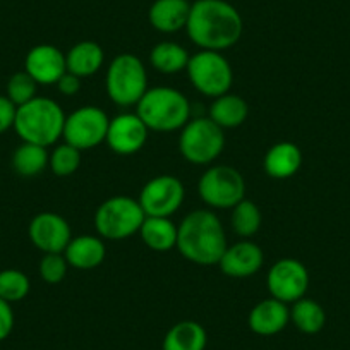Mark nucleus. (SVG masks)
<instances>
[{"label":"nucleus","instance_id":"obj_1","mask_svg":"<svg viewBox=\"0 0 350 350\" xmlns=\"http://www.w3.org/2000/svg\"><path fill=\"white\" fill-rule=\"evenodd\" d=\"M186 31L201 50L221 52L242 38L244 21L227 0H196L191 4Z\"/></svg>","mask_w":350,"mask_h":350},{"label":"nucleus","instance_id":"obj_2","mask_svg":"<svg viewBox=\"0 0 350 350\" xmlns=\"http://www.w3.org/2000/svg\"><path fill=\"white\" fill-rule=\"evenodd\" d=\"M227 235L220 218L210 210H196L177 225V245L187 261L201 267L218 265L227 249Z\"/></svg>","mask_w":350,"mask_h":350},{"label":"nucleus","instance_id":"obj_3","mask_svg":"<svg viewBox=\"0 0 350 350\" xmlns=\"http://www.w3.org/2000/svg\"><path fill=\"white\" fill-rule=\"evenodd\" d=\"M136 113L150 131L174 133L191 120V103L184 93L170 86L148 88L136 105Z\"/></svg>","mask_w":350,"mask_h":350},{"label":"nucleus","instance_id":"obj_4","mask_svg":"<svg viewBox=\"0 0 350 350\" xmlns=\"http://www.w3.org/2000/svg\"><path fill=\"white\" fill-rule=\"evenodd\" d=\"M66 113L52 98L36 96L31 102L18 107L14 131L23 143L52 146L62 137Z\"/></svg>","mask_w":350,"mask_h":350},{"label":"nucleus","instance_id":"obj_5","mask_svg":"<svg viewBox=\"0 0 350 350\" xmlns=\"http://www.w3.org/2000/svg\"><path fill=\"white\" fill-rule=\"evenodd\" d=\"M105 86L116 105H137L148 92V72L143 60L133 53L117 55L107 70Z\"/></svg>","mask_w":350,"mask_h":350},{"label":"nucleus","instance_id":"obj_6","mask_svg":"<svg viewBox=\"0 0 350 350\" xmlns=\"http://www.w3.org/2000/svg\"><path fill=\"white\" fill-rule=\"evenodd\" d=\"M144 215L139 201L129 196H113L103 201L95 215V227L107 241H122L139 234Z\"/></svg>","mask_w":350,"mask_h":350},{"label":"nucleus","instance_id":"obj_7","mask_svg":"<svg viewBox=\"0 0 350 350\" xmlns=\"http://www.w3.org/2000/svg\"><path fill=\"white\" fill-rule=\"evenodd\" d=\"M225 148V134L210 117L191 119L180 129V154L193 165H210Z\"/></svg>","mask_w":350,"mask_h":350},{"label":"nucleus","instance_id":"obj_8","mask_svg":"<svg viewBox=\"0 0 350 350\" xmlns=\"http://www.w3.org/2000/svg\"><path fill=\"white\" fill-rule=\"evenodd\" d=\"M186 70L193 86L210 98H218L228 93L234 83L230 62L220 52L213 50H201L191 55Z\"/></svg>","mask_w":350,"mask_h":350},{"label":"nucleus","instance_id":"obj_9","mask_svg":"<svg viewBox=\"0 0 350 350\" xmlns=\"http://www.w3.org/2000/svg\"><path fill=\"white\" fill-rule=\"evenodd\" d=\"M198 193L203 203L215 210H230L245 196V180L241 172L228 165H215L201 175Z\"/></svg>","mask_w":350,"mask_h":350},{"label":"nucleus","instance_id":"obj_10","mask_svg":"<svg viewBox=\"0 0 350 350\" xmlns=\"http://www.w3.org/2000/svg\"><path fill=\"white\" fill-rule=\"evenodd\" d=\"M110 119L105 110L95 105H84L66 117L62 137L79 151L92 150L107 139Z\"/></svg>","mask_w":350,"mask_h":350},{"label":"nucleus","instance_id":"obj_11","mask_svg":"<svg viewBox=\"0 0 350 350\" xmlns=\"http://www.w3.org/2000/svg\"><path fill=\"white\" fill-rule=\"evenodd\" d=\"M186 189L174 175H157L144 184L139 194V204L146 217L170 218L184 203Z\"/></svg>","mask_w":350,"mask_h":350},{"label":"nucleus","instance_id":"obj_12","mask_svg":"<svg viewBox=\"0 0 350 350\" xmlns=\"http://www.w3.org/2000/svg\"><path fill=\"white\" fill-rule=\"evenodd\" d=\"M267 285L271 297L285 304H294L308 292L309 271L297 259L284 258L275 262L268 271Z\"/></svg>","mask_w":350,"mask_h":350},{"label":"nucleus","instance_id":"obj_13","mask_svg":"<svg viewBox=\"0 0 350 350\" xmlns=\"http://www.w3.org/2000/svg\"><path fill=\"white\" fill-rule=\"evenodd\" d=\"M150 129L137 113H120L110 119L105 143L117 154H134L146 144Z\"/></svg>","mask_w":350,"mask_h":350},{"label":"nucleus","instance_id":"obj_14","mask_svg":"<svg viewBox=\"0 0 350 350\" xmlns=\"http://www.w3.org/2000/svg\"><path fill=\"white\" fill-rule=\"evenodd\" d=\"M29 239L36 249L49 254V252H64L69 245L70 227L64 217L52 211L38 213L29 224Z\"/></svg>","mask_w":350,"mask_h":350},{"label":"nucleus","instance_id":"obj_15","mask_svg":"<svg viewBox=\"0 0 350 350\" xmlns=\"http://www.w3.org/2000/svg\"><path fill=\"white\" fill-rule=\"evenodd\" d=\"M25 70L38 83V86H50L59 83L67 72L66 55L53 45H36L28 52L25 59Z\"/></svg>","mask_w":350,"mask_h":350},{"label":"nucleus","instance_id":"obj_16","mask_svg":"<svg viewBox=\"0 0 350 350\" xmlns=\"http://www.w3.org/2000/svg\"><path fill=\"white\" fill-rule=\"evenodd\" d=\"M265 262L261 247L251 241H241L227 245L218 267L232 278H247L258 273Z\"/></svg>","mask_w":350,"mask_h":350},{"label":"nucleus","instance_id":"obj_17","mask_svg":"<svg viewBox=\"0 0 350 350\" xmlns=\"http://www.w3.org/2000/svg\"><path fill=\"white\" fill-rule=\"evenodd\" d=\"M291 323V309L278 299H265L249 312V328L259 336H273Z\"/></svg>","mask_w":350,"mask_h":350},{"label":"nucleus","instance_id":"obj_18","mask_svg":"<svg viewBox=\"0 0 350 350\" xmlns=\"http://www.w3.org/2000/svg\"><path fill=\"white\" fill-rule=\"evenodd\" d=\"M189 12V0H154L148 11V19L157 31L170 35L186 29Z\"/></svg>","mask_w":350,"mask_h":350},{"label":"nucleus","instance_id":"obj_19","mask_svg":"<svg viewBox=\"0 0 350 350\" xmlns=\"http://www.w3.org/2000/svg\"><path fill=\"white\" fill-rule=\"evenodd\" d=\"M69 267L77 270H93L98 268L107 258V247L103 241L95 235H79L70 239L64 251Z\"/></svg>","mask_w":350,"mask_h":350},{"label":"nucleus","instance_id":"obj_20","mask_svg":"<svg viewBox=\"0 0 350 350\" xmlns=\"http://www.w3.org/2000/svg\"><path fill=\"white\" fill-rule=\"evenodd\" d=\"M302 165L301 148L291 141L273 144L265 154L262 167L271 179H288L299 172Z\"/></svg>","mask_w":350,"mask_h":350},{"label":"nucleus","instance_id":"obj_21","mask_svg":"<svg viewBox=\"0 0 350 350\" xmlns=\"http://www.w3.org/2000/svg\"><path fill=\"white\" fill-rule=\"evenodd\" d=\"M103 62H105L103 49L96 42H92V40L76 43L66 55L67 70L79 76L81 79L98 72L102 69Z\"/></svg>","mask_w":350,"mask_h":350},{"label":"nucleus","instance_id":"obj_22","mask_svg":"<svg viewBox=\"0 0 350 350\" xmlns=\"http://www.w3.org/2000/svg\"><path fill=\"white\" fill-rule=\"evenodd\" d=\"M208 343L206 329L198 321L175 323L165 335L161 349L163 350H204Z\"/></svg>","mask_w":350,"mask_h":350},{"label":"nucleus","instance_id":"obj_23","mask_svg":"<svg viewBox=\"0 0 350 350\" xmlns=\"http://www.w3.org/2000/svg\"><path fill=\"white\" fill-rule=\"evenodd\" d=\"M139 235L151 251L167 252L177 245V225L167 217L144 218Z\"/></svg>","mask_w":350,"mask_h":350},{"label":"nucleus","instance_id":"obj_24","mask_svg":"<svg viewBox=\"0 0 350 350\" xmlns=\"http://www.w3.org/2000/svg\"><path fill=\"white\" fill-rule=\"evenodd\" d=\"M249 116V107L244 98L232 93L218 96L210 107V119L221 129H235L242 126Z\"/></svg>","mask_w":350,"mask_h":350},{"label":"nucleus","instance_id":"obj_25","mask_svg":"<svg viewBox=\"0 0 350 350\" xmlns=\"http://www.w3.org/2000/svg\"><path fill=\"white\" fill-rule=\"evenodd\" d=\"M291 321L299 332L306 335H316L325 328L326 312L319 302L302 297L292 304Z\"/></svg>","mask_w":350,"mask_h":350},{"label":"nucleus","instance_id":"obj_26","mask_svg":"<svg viewBox=\"0 0 350 350\" xmlns=\"http://www.w3.org/2000/svg\"><path fill=\"white\" fill-rule=\"evenodd\" d=\"M189 59L187 50L175 42H160L150 53L151 66L161 74L180 72L187 67Z\"/></svg>","mask_w":350,"mask_h":350},{"label":"nucleus","instance_id":"obj_27","mask_svg":"<svg viewBox=\"0 0 350 350\" xmlns=\"http://www.w3.org/2000/svg\"><path fill=\"white\" fill-rule=\"evenodd\" d=\"M49 161L46 148L33 143H23L12 154V167L21 177H36L45 170Z\"/></svg>","mask_w":350,"mask_h":350},{"label":"nucleus","instance_id":"obj_28","mask_svg":"<svg viewBox=\"0 0 350 350\" xmlns=\"http://www.w3.org/2000/svg\"><path fill=\"white\" fill-rule=\"evenodd\" d=\"M230 221L235 234L244 239H249L254 234H258L259 227H261V211H259V208L252 201L244 198L241 203H237L232 208Z\"/></svg>","mask_w":350,"mask_h":350},{"label":"nucleus","instance_id":"obj_29","mask_svg":"<svg viewBox=\"0 0 350 350\" xmlns=\"http://www.w3.org/2000/svg\"><path fill=\"white\" fill-rule=\"evenodd\" d=\"M29 278L19 270H2L0 271V299L8 301L9 304L19 302L29 294Z\"/></svg>","mask_w":350,"mask_h":350},{"label":"nucleus","instance_id":"obj_30","mask_svg":"<svg viewBox=\"0 0 350 350\" xmlns=\"http://www.w3.org/2000/svg\"><path fill=\"white\" fill-rule=\"evenodd\" d=\"M50 168L57 177H69L79 168L81 151L70 144H59L50 154Z\"/></svg>","mask_w":350,"mask_h":350},{"label":"nucleus","instance_id":"obj_31","mask_svg":"<svg viewBox=\"0 0 350 350\" xmlns=\"http://www.w3.org/2000/svg\"><path fill=\"white\" fill-rule=\"evenodd\" d=\"M36 88H38V83L26 70H23V72H16L14 76H11L8 83V95L5 96L16 107H21L25 103L31 102L33 98H36Z\"/></svg>","mask_w":350,"mask_h":350},{"label":"nucleus","instance_id":"obj_32","mask_svg":"<svg viewBox=\"0 0 350 350\" xmlns=\"http://www.w3.org/2000/svg\"><path fill=\"white\" fill-rule=\"evenodd\" d=\"M67 270H69V262L64 252H49L40 261V275L50 285L60 284L66 278Z\"/></svg>","mask_w":350,"mask_h":350},{"label":"nucleus","instance_id":"obj_33","mask_svg":"<svg viewBox=\"0 0 350 350\" xmlns=\"http://www.w3.org/2000/svg\"><path fill=\"white\" fill-rule=\"evenodd\" d=\"M16 113H18V107L8 96L0 95V134L14 127Z\"/></svg>","mask_w":350,"mask_h":350},{"label":"nucleus","instance_id":"obj_34","mask_svg":"<svg viewBox=\"0 0 350 350\" xmlns=\"http://www.w3.org/2000/svg\"><path fill=\"white\" fill-rule=\"evenodd\" d=\"M14 328V311L8 301L0 299V342L8 338Z\"/></svg>","mask_w":350,"mask_h":350},{"label":"nucleus","instance_id":"obj_35","mask_svg":"<svg viewBox=\"0 0 350 350\" xmlns=\"http://www.w3.org/2000/svg\"><path fill=\"white\" fill-rule=\"evenodd\" d=\"M59 92L66 96H74L81 90V77L67 70L57 83Z\"/></svg>","mask_w":350,"mask_h":350}]
</instances>
